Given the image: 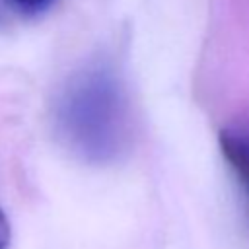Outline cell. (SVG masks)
I'll return each instance as SVG.
<instances>
[{"label":"cell","mask_w":249,"mask_h":249,"mask_svg":"<svg viewBox=\"0 0 249 249\" xmlns=\"http://www.w3.org/2000/svg\"><path fill=\"white\" fill-rule=\"evenodd\" d=\"M53 124L58 140L88 163H111L126 150L130 107L109 60L88 62L66 78L54 97Z\"/></svg>","instance_id":"1"},{"label":"cell","mask_w":249,"mask_h":249,"mask_svg":"<svg viewBox=\"0 0 249 249\" xmlns=\"http://www.w3.org/2000/svg\"><path fill=\"white\" fill-rule=\"evenodd\" d=\"M218 146L224 161L235 177V183L239 185L249 212V123L237 121L224 124L218 134Z\"/></svg>","instance_id":"2"},{"label":"cell","mask_w":249,"mask_h":249,"mask_svg":"<svg viewBox=\"0 0 249 249\" xmlns=\"http://www.w3.org/2000/svg\"><path fill=\"white\" fill-rule=\"evenodd\" d=\"M6 2H10L12 8H16L25 16H39L47 12L56 0H6Z\"/></svg>","instance_id":"3"},{"label":"cell","mask_w":249,"mask_h":249,"mask_svg":"<svg viewBox=\"0 0 249 249\" xmlns=\"http://www.w3.org/2000/svg\"><path fill=\"white\" fill-rule=\"evenodd\" d=\"M10 239H12L10 220H8L6 212L0 208V249H8L10 247Z\"/></svg>","instance_id":"4"}]
</instances>
